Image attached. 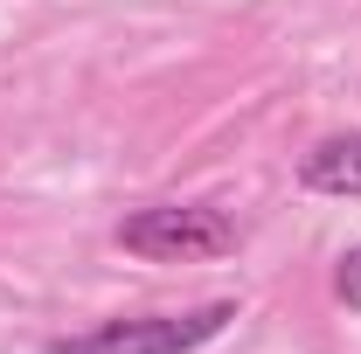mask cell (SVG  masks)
I'll return each instance as SVG.
<instances>
[{
  "mask_svg": "<svg viewBox=\"0 0 361 354\" xmlns=\"http://www.w3.org/2000/svg\"><path fill=\"white\" fill-rule=\"evenodd\" d=\"M236 306L229 299H209V306L188 312H139V319H97L84 334H63L49 341V354H195L223 334Z\"/></svg>",
  "mask_w": 361,
  "mask_h": 354,
  "instance_id": "cell-1",
  "label": "cell"
},
{
  "mask_svg": "<svg viewBox=\"0 0 361 354\" xmlns=\"http://www.w3.org/2000/svg\"><path fill=\"white\" fill-rule=\"evenodd\" d=\"M118 243L133 257H153V264H188V257L236 250V222L223 209H202V202H153V209H133L118 222Z\"/></svg>",
  "mask_w": 361,
  "mask_h": 354,
  "instance_id": "cell-2",
  "label": "cell"
},
{
  "mask_svg": "<svg viewBox=\"0 0 361 354\" xmlns=\"http://www.w3.org/2000/svg\"><path fill=\"white\" fill-rule=\"evenodd\" d=\"M299 181L313 195H361V133H334L299 153Z\"/></svg>",
  "mask_w": 361,
  "mask_h": 354,
  "instance_id": "cell-3",
  "label": "cell"
},
{
  "mask_svg": "<svg viewBox=\"0 0 361 354\" xmlns=\"http://www.w3.org/2000/svg\"><path fill=\"white\" fill-rule=\"evenodd\" d=\"M334 292L361 312V243H355V250H341V264H334Z\"/></svg>",
  "mask_w": 361,
  "mask_h": 354,
  "instance_id": "cell-4",
  "label": "cell"
}]
</instances>
